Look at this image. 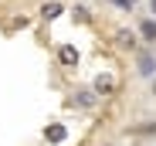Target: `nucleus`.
Listing matches in <instances>:
<instances>
[{
  "label": "nucleus",
  "mask_w": 156,
  "mask_h": 146,
  "mask_svg": "<svg viewBox=\"0 0 156 146\" xmlns=\"http://www.w3.org/2000/svg\"><path fill=\"white\" fill-rule=\"evenodd\" d=\"M55 14H61V4H44L41 7V17H55Z\"/></svg>",
  "instance_id": "nucleus-4"
},
{
  "label": "nucleus",
  "mask_w": 156,
  "mask_h": 146,
  "mask_svg": "<svg viewBox=\"0 0 156 146\" xmlns=\"http://www.w3.org/2000/svg\"><path fill=\"white\" fill-rule=\"evenodd\" d=\"M61 61L65 65H75L78 61V51H75V48H61Z\"/></svg>",
  "instance_id": "nucleus-3"
},
{
  "label": "nucleus",
  "mask_w": 156,
  "mask_h": 146,
  "mask_svg": "<svg viewBox=\"0 0 156 146\" xmlns=\"http://www.w3.org/2000/svg\"><path fill=\"white\" fill-rule=\"evenodd\" d=\"M95 88H98V92H112V88H115V82L105 75V78H98V82H95Z\"/></svg>",
  "instance_id": "nucleus-5"
},
{
  "label": "nucleus",
  "mask_w": 156,
  "mask_h": 146,
  "mask_svg": "<svg viewBox=\"0 0 156 146\" xmlns=\"http://www.w3.org/2000/svg\"><path fill=\"white\" fill-rule=\"evenodd\" d=\"M115 44L122 48V51H139V34L129 31V27H119L115 31Z\"/></svg>",
  "instance_id": "nucleus-1"
},
{
  "label": "nucleus",
  "mask_w": 156,
  "mask_h": 146,
  "mask_svg": "<svg viewBox=\"0 0 156 146\" xmlns=\"http://www.w3.org/2000/svg\"><path fill=\"white\" fill-rule=\"evenodd\" d=\"M139 31H143L146 41H156V24H153V20H143V24H139Z\"/></svg>",
  "instance_id": "nucleus-2"
},
{
  "label": "nucleus",
  "mask_w": 156,
  "mask_h": 146,
  "mask_svg": "<svg viewBox=\"0 0 156 146\" xmlns=\"http://www.w3.org/2000/svg\"><path fill=\"white\" fill-rule=\"evenodd\" d=\"M75 102L82 105V109H88V105H92V95H88V92H78V95H75Z\"/></svg>",
  "instance_id": "nucleus-6"
}]
</instances>
